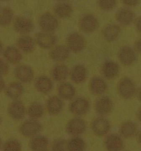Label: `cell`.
Wrapping results in <instances>:
<instances>
[{"instance_id": "6da1fadb", "label": "cell", "mask_w": 141, "mask_h": 151, "mask_svg": "<svg viewBox=\"0 0 141 151\" xmlns=\"http://www.w3.org/2000/svg\"><path fill=\"white\" fill-rule=\"evenodd\" d=\"M117 91L120 96L123 99H130L136 94L137 88L132 80L127 77H124L119 82Z\"/></svg>"}, {"instance_id": "7a4b0ae2", "label": "cell", "mask_w": 141, "mask_h": 151, "mask_svg": "<svg viewBox=\"0 0 141 151\" xmlns=\"http://www.w3.org/2000/svg\"><path fill=\"white\" fill-rule=\"evenodd\" d=\"M42 129V126L39 122L36 120L30 119L22 124L19 131L22 135L25 137H33L40 133Z\"/></svg>"}, {"instance_id": "3957f363", "label": "cell", "mask_w": 141, "mask_h": 151, "mask_svg": "<svg viewBox=\"0 0 141 151\" xmlns=\"http://www.w3.org/2000/svg\"><path fill=\"white\" fill-rule=\"evenodd\" d=\"M86 123L83 119L74 118L67 122L66 130L69 135L78 137L86 131Z\"/></svg>"}, {"instance_id": "277c9868", "label": "cell", "mask_w": 141, "mask_h": 151, "mask_svg": "<svg viewBox=\"0 0 141 151\" xmlns=\"http://www.w3.org/2000/svg\"><path fill=\"white\" fill-rule=\"evenodd\" d=\"M90 108V103L86 98L79 97L75 99L70 103L69 109L71 113L80 116L87 113Z\"/></svg>"}, {"instance_id": "5b68a950", "label": "cell", "mask_w": 141, "mask_h": 151, "mask_svg": "<svg viewBox=\"0 0 141 151\" xmlns=\"http://www.w3.org/2000/svg\"><path fill=\"white\" fill-rule=\"evenodd\" d=\"M113 108V101L112 99L108 96L100 97L95 101V111L101 116L109 114L112 111Z\"/></svg>"}, {"instance_id": "8992f818", "label": "cell", "mask_w": 141, "mask_h": 151, "mask_svg": "<svg viewBox=\"0 0 141 151\" xmlns=\"http://www.w3.org/2000/svg\"><path fill=\"white\" fill-rule=\"evenodd\" d=\"M91 128L93 133L97 136H103L110 130L111 125L107 119L100 116L93 120L91 124Z\"/></svg>"}, {"instance_id": "52a82bcc", "label": "cell", "mask_w": 141, "mask_h": 151, "mask_svg": "<svg viewBox=\"0 0 141 151\" xmlns=\"http://www.w3.org/2000/svg\"><path fill=\"white\" fill-rule=\"evenodd\" d=\"M8 113L11 118L16 120H22L25 116L26 109L22 101L14 100L10 103L7 109Z\"/></svg>"}, {"instance_id": "ba28073f", "label": "cell", "mask_w": 141, "mask_h": 151, "mask_svg": "<svg viewBox=\"0 0 141 151\" xmlns=\"http://www.w3.org/2000/svg\"><path fill=\"white\" fill-rule=\"evenodd\" d=\"M39 24L45 32L51 33L57 29L58 21L56 17L49 13H46L42 15L39 19Z\"/></svg>"}, {"instance_id": "9c48e42d", "label": "cell", "mask_w": 141, "mask_h": 151, "mask_svg": "<svg viewBox=\"0 0 141 151\" xmlns=\"http://www.w3.org/2000/svg\"><path fill=\"white\" fill-rule=\"evenodd\" d=\"M69 50L78 52L83 50L86 46V41L82 35L77 33L70 34L67 40Z\"/></svg>"}, {"instance_id": "30bf717a", "label": "cell", "mask_w": 141, "mask_h": 151, "mask_svg": "<svg viewBox=\"0 0 141 151\" xmlns=\"http://www.w3.org/2000/svg\"><path fill=\"white\" fill-rule=\"evenodd\" d=\"M104 146L108 151H121L124 147V143L119 135L112 134L106 137Z\"/></svg>"}, {"instance_id": "8fae6325", "label": "cell", "mask_w": 141, "mask_h": 151, "mask_svg": "<svg viewBox=\"0 0 141 151\" xmlns=\"http://www.w3.org/2000/svg\"><path fill=\"white\" fill-rule=\"evenodd\" d=\"M14 75L17 79L23 83H29L33 80V70L28 65H21L17 66L14 70Z\"/></svg>"}, {"instance_id": "7c38bea8", "label": "cell", "mask_w": 141, "mask_h": 151, "mask_svg": "<svg viewBox=\"0 0 141 151\" xmlns=\"http://www.w3.org/2000/svg\"><path fill=\"white\" fill-rule=\"evenodd\" d=\"M14 28L19 33L27 34L33 30V23L28 18L17 17L14 22Z\"/></svg>"}, {"instance_id": "4fadbf2b", "label": "cell", "mask_w": 141, "mask_h": 151, "mask_svg": "<svg viewBox=\"0 0 141 151\" xmlns=\"http://www.w3.org/2000/svg\"><path fill=\"white\" fill-rule=\"evenodd\" d=\"M89 89L95 96H101L106 92L108 85L105 80L99 77H94L89 82Z\"/></svg>"}, {"instance_id": "5bb4252c", "label": "cell", "mask_w": 141, "mask_h": 151, "mask_svg": "<svg viewBox=\"0 0 141 151\" xmlns=\"http://www.w3.org/2000/svg\"><path fill=\"white\" fill-rule=\"evenodd\" d=\"M98 27V22L94 16L87 14L83 16L79 21V27L85 33H92Z\"/></svg>"}, {"instance_id": "9a60e30c", "label": "cell", "mask_w": 141, "mask_h": 151, "mask_svg": "<svg viewBox=\"0 0 141 151\" xmlns=\"http://www.w3.org/2000/svg\"><path fill=\"white\" fill-rule=\"evenodd\" d=\"M35 42L43 49H50L56 42V37L50 33H40L36 35Z\"/></svg>"}, {"instance_id": "2e32d148", "label": "cell", "mask_w": 141, "mask_h": 151, "mask_svg": "<svg viewBox=\"0 0 141 151\" xmlns=\"http://www.w3.org/2000/svg\"><path fill=\"white\" fill-rule=\"evenodd\" d=\"M64 106L63 102L60 97L52 96L46 102V109L47 112L51 115H57L60 113Z\"/></svg>"}, {"instance_id": "e0dca14e", "label": "cell", "mask_w": 141, "mask_h": 151, "mask_svg": "<svg viewBox=\"0 0 141 151\" xmlns=\"http://www.w3.org/2000/svg\"><path fill=\"white\" fill-rule=\"evenodd\" d=\"M49 146V140L42 135H36L32 137L29 142V147L32 151H46Z\"/></svg>"}, {"instance_id": "ac0fdd59", "label": "cell", "mask_w": 141, "mask_h": 151, "mask_svg": "<svg viewBox=\"0 0 141 151\" xmlns=\"http://www.w3.org/2000/svg\"><path fill=\"white\" fill-rule=\"evenodd\" d=\"M5 94L13 100H17L22 96L24 92V87L20 82H13L5 87Z\"/></svg>"}, {"instance_id": "d6986e66", "label": "cell", "mask_w": 141, "mask_h": 151, "mask_svg": "<svg viewBox=\"0 0 141 151\" xmlns=\"http://www.w3.org/2000/svg\"><path fill=\"white\" fill-rule=\"evenodd\" d=\"M119 58L122 64L125 66H129L135 61L136 54L131 47L124 46L119 51Z\"/></svg>"}, {"instance_id": "ffe728a7", "label": "cell", "mask_w": 141, "mask_h": 151, "mask_svg": "<svg viewBox=\"0 0 141 151\" xmlns=\"http://www.w3.org/2000/svg\"><path fill=\"white\" fill-rule=\"evenodd\" d=\"M35 87L39 92L45 94L51 91L53 83L47 76H42L37 78L35 82Z\"/></svg>"}, {"instance_id": "44dd1931", "label": "cell", "mask_w": 141, "mask_h": 151, "mask_svg": "<svg viewBox=\"0 0 141 151\" xmlns=\"http://www.w3.org/2000/svg\"><path fill=\"white\" fill-rule=\"evenodd\" d=\"M59 97L65 101H70L76 95V89L73 85L67 82L60 84L58 89Z\"/></svg>"}, {"instance_id": "7402d4cb", "label": "cell", "mask_w": 141, "mask_h": 151, "mask_svg": "<svg viewBox=\"0 0 141 151\" xmlns=\"http://www.w3.org/2000/svg\"><path fill=\"white\" fill-rule=\"evenodd\" d=\"M70 78L76 84L83 83L87 78V71L86 67L82 65L75 66L70 71Z\"/></svg>"}, {"instance_id": "603a6c76", "label": "cell", "mask_w": 141, "mask_h": 151, "mask_svg": "<svg viewBox=\"0 0 141 151\" xmlns=\"http://www.w3.org/2000/svg\"><path fill=\"white\" fill-rule=\"evenodd\" d=\"M119 70L120 68L117 63L112 61H108L103 65L102 73L106 78L112 80L118 75Z\"/></svg>"}, {"instance_id": "cb8c5ba5", "label": "cell", "mask_w": 141, "mask_h": 151, "mask_svg": "<svg viewBox=\"0 0 141 151\" xmlns=\"http://www.w3.org/2000/svg\"><path fill=\"white\" fill-rule=\"evenodd\" d=\"M138 133V127L136 123L132 121L125 122L120 127V134L121 136L126 138H132Z\"/></svg>"}, {"instance_id": "d4e9b609", "label": "cell", "mask_w": 141, "mask_h": 151, "mask_svg": "<svg viewBox=\"0 0 141 151\" xmlns=\"http://www.w3.org/2000/svg\"><path fill=\"white\" fill-rule=\"evenodd\" d=\"M4 55L6 60L12 64L19 63L22 59L21 52L14 46H8L4 51Z\"/></svg>"}, {"instance_id": "484cf974", "label": "cell", "mask_w": 141, "mask_h": 151, "mask_svg": "<svg viewBox=\"0 0 141 151\" xmlns=\"http://www.w3.org/2000/svg\"><path fill=\"white\" fill-rule=\"evenodd\" d=\"M70 55V50L66 46L59 45L55 47L50 52V58L55 61H63Z\"/></svg>"}, {"instance_id": "4316f807", "label": "cell", "mask_w": 141, "mask_h": 151, "mask_svg": "<svg viewBox=\"0 0 141 151\" xmlns=\"http://www.w3.org/2000/svg\"><path fill=\"white\" fill-rule=\"evenodd\" d=\"M117 21L121 24L127 25L130 24L135 19V14L129 9H121L116 13Z\"/></svg>"}, {"instance_id": "83f0119b", "label": "cell", "mask_w": 141, "mask_h": 151, "mask_svg": "<svg viewBox=\"0 0 141 151\" xmlns=\"http://www.w3.org/2000/svg\"><path fill=\"white\" fill-rule=\"evenodd\" d=\"M17 46L21 50L29 53L34 50L35 42L33 39L29 36H22L17 40Z\"/></svg>"}, {"instance_id": "f1b7e54d", "label": "cell", "mask_w": 141, "mask_h": 151, "mask_svg": "<svg viewBox=\"0 0 141 151\" xmlns=\"http://www.w3.org/2000/svg\"><path fill=\"white\" fill-rule=\"evenodd\" d=\"M27 112L30 119L37 120L43 116L44 109L41 103L34 102L29 105Z\"/></svg>"}, {"instance_id": "f546056e", "label": "cell", "mask_w": 141, "mask_h": 151, "mask_svg": "<svg viewBox=\"0 0 141 151\" xmlns=\"http://www.w3.org/2000/svg\"><path fill=\"white\" fill-rule=\"evenodd\" d=\"M69 74L68 69L63 65H60L54 67L52 72L53 78L55 81L62 82L66 80Z\"/></svg>"}, {"instance_id": "4dcf8cb0", "label": "cell", "mask_w": 141, "mask_h": 151, "mask_svg": "<svg viewBox=\"0 0 141 151\" xmlns=\"http://www.w3.org/2000/svg\"><path fill=\"white\" fill-rule=\"evenodd\" d=\"M120 33V28L115 24L106 26L103 30V36L108 42H112L116 40Z\"/></svg>"}, {"instance_id": "1f68e13d", "label": "cell", "mask_w": 141, "mask_h": 151, "mask_svg": "<svg viewBox=\"0 0 141 151\" xmlns=\"http://www.w3.org/2000/svg\"><path fill=\"white\" fill-rule=\"evenodd\" d=\"M86 143L83 139L74 137L67 143V151H84L86 148Z\"/></svg>"}, {"instance_id": "d6a6232c", "label": "cell", "mask_w": 141, "mask_h": 151, "mask_svg": "<svg viewBox=\"0 0 141 151\" xmlns=\"http://www.w3.org/2000/svg\"><path fill=\"white\" fill-rule=\"evenodd\" d=\"M54 11L57 16L61 18H65L71 14L72 9L70 4H60L55 7Z\"/></svg>"}, {"instance_id": "836d02e7", "label": "cell", "mask_w": 141, "mask_h": 151, "mask_svg": "<svg viewBox=\"0 0 141 151\" xmlns=\"http://www.w3.org/2000/svg\"><path fill=\"white\" fill-rule=\"evenodd\" d=\"M13 12L9 7H4L0 11V25L6 27L10 24L12 21Z\"/></svg>"}, {"instance_id": "e575fe53", "label": "cell", "mask_w": 141, "mask_h": 151, "mask_svg": "<svg viewBox=\"0 0 141 151\" xmlns=\"http://www.w3.org/2000/svg\"><path fill=\"white\" fill-rule=\"evenodd\" d=\"M3 149L4 151H21L22 145L16 139H9L4 143Z\"/></svg>"}, {"instance_id": "d590c367", "label": "cell", "mask_w": 141, "mask_h": 151, "mask_svg": "<svg viewBox=\"0 0 141 151\" xmlns=\"http://www.w3.org/2000/svg\"><path fill=\"white\" fill-rule=\"evenodd\" d=\"M67 141L64 139H55L52 143L51 150L52 151H67Z\"/></svg>"}, {"instance_id": "8d00e7d4", "label": "cell", "mask_w": 141, "mask_h": 151, "mask_svg": "<svg viewBox=\"0 0 141 151\" xmlns=\"http://www.w3.org/2000/svg\"><path fill=\"white\" fill-rule=\"evenodd\" d=\"M98 4L100 9L109 11L115 7L116 0H98Z\"/></svg>"}, {"instance_id": "74e56055", "label": "cell", "mask_w": 141, "mask_h": 151, "mask_svg": "<svg viewBox=\"0 0 141 151\" xmlns=\"http://www.w3.org/2000/svg\"><path fill=\"white\" fill-rule=\"evenodd\" d=\"M9 71V66L6 61L0 59V77L6 76Z\"/></svg>"}, {"instance_id": "f35d334b", "label": "cell", "mask_w": 141, "mask_h": 151, "mask_svg": "<svg viewBox=\"0 0 141 151\" xmlns=\"http://www.w3.org/2000/svg\"><path fill=\"white\" fill-rule=\"evenodd\" d=\"M122 2L128 6H135L138 4L139 0H122Z\"/></svg>"}, {"instance_id": "ab89813d", "label": "cell", "mask_w": 141, "mask_h": 151, "mask_svg": "<svg viewBox=\"0 0 141 151\" xmlns=\"http://www.w3.org/2000/svg\"><path fill=\"white\" fill-rule=\"evenodd\" d=\"M135 49L137 52L140 53L141 52V40H139L137 41L135 44Z\"/></svg>"}, {"instance_id": "60d3db41", "label": "cell", "mask_w": 141, "mask_h": 151, "mask_svg": "<svg viewBox=\"0 0 141 151\" xmlns=\"http://www.w3.org/2000/svg\"><path fill=\"white\" fill-rule=\"evenodd\" d=\"M6 87V83L2 77H0V93L2 92Z\"/></svg>"}, {"instance_id": "b9f144b4", "label": "cell", "mask_w": 141, "mask_h": 151, "mask_svg": "<svg viewBox=\"0 0 141 151\" xmlns=\"http://www.w3.org/2000/svg\"><path fill=\"white\" fill-rule=\"evenodd\" d=\"M141 18L138 17L135 21V25L136 27V29L138 31H141Z\"/></svg>"}, {"instance_id": "7bdbcfd3", "label": "cell", "mask_w": 141, "mask_h": 151, "mask_svg": "<svg viewBox=\"0 0 141 151\" xmlns=\"http://www.w3.org/2000/svg\"><path fill=\"white\" fill-rule=\"evenodd\" d=\"M2 49H3V45L2 42L0 41V54L2 51Z\"/></svg>"}, {"instance_id": "ee69618b", "label": "cell", "mask_w": 141, "mask_h": 151, "mask_svg": "<svg viewBox=\"0 0 141 151\" xmlns=\"http://www.w3.org/2000/svg\"><path fill=\"white\" fill-rule=\"evenodd\" d=\"M2 139H1V137H0V149L2 147Z\"/></svg>"}, {"instance_id": "f6af8a7d", "label": "cell", "mask_w": 141, "mask_h": 151, "mask_svg": "<svg viewBox=\"0 0 141 151\" xmlns=\"http://www.w3.org/2000/svg\"><path fill=\"white\" fill-rule=\"evenodd\" d=\"M1 1H8V0H0Z\"/></svg>"}, {"instance_id": "bcb514c9", "label": "cell", "mask_w": 141, "mask_h": 151, "mask_svg": "<svg viewBox=\"0 0 141 151\" xmlns=\"http://www.w3.org/2000/svg\"><path fill=\"white\" fill-rule=\"evenodd\" d=\"M1 118L0 117V124H1Z\"/></svg>"}, {"instance_id": "7dc6e473", "label": "cell", "mask_w": 141, "mask_h": 151, "mask_svg": "<svg viewBox=\"0 0 141 151\" xmlns=\"http://www.w3.org/2000/svg\"><path fill=\"white\" fill-rule=\"evenodd\" d=\"M58 1H62V0H58Z\"/></svg>"}, {"instance_id": "c3c4849f", "label": "cell", "mask_w": 141, "mask_h": 151, "mask_svg": "<svg viewBox=\"0 0 141 151\" xmlns=\"http://www.w3.org/2000/svg\"><path fill=\"white\" fill-rule=\"evenodd\" d=\"M48 151V150H47V151Z\"/></svg>"}]
</instances>
